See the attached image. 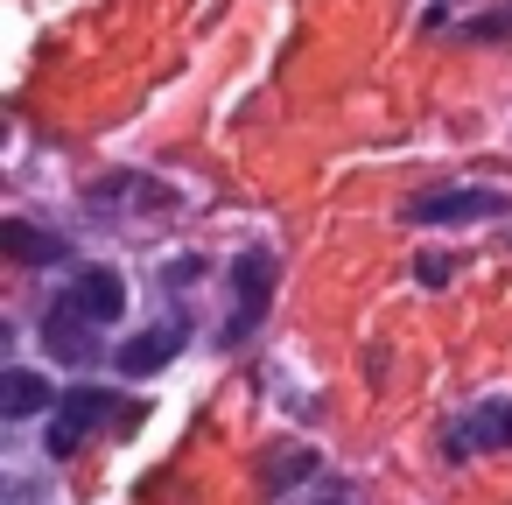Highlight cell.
Masks as SVG:
<instances>
[{
    "instance_id": "obj_1",
    "label": "cell",
    "mask_w": 512,
    "mask_h": 505,
    "mask_svg": "<svg viewBox=\"0 0 512 505\" xmlns=\"http://www.w3.org/2000/svg\"><path fill=\"white\" fill-rule=\"evenodd\" d=\"M470 218H505V190H421V197H407V225H470Z\"/></svg>"
},
{
    "instance_id": "obj_2",
    "label": "cell",
    "mask_w": 512,
    "mask_h": 505,
    "mask_svg": "<svg viewBox=\"0 0 512 505\" xmlns=\"http://www.w3.org/2000/svg\"><path fill=\"white\" fill-rule=\"evenodd\" d=\"M106 414H113V393H99V386H71V393H57L50 456H78V449H85V435H92Z\"/></svg>"
},
{
    "instance_id": "obj_3",
    "label": "cell",
    "mask_w": 512,
    "mask_h": 505,
    "mask_svg": "<svg viewBox=\"0 0 512 505\" xmlns=\"http://www.w3.org/2000/svg\"><path fill=\"white\" fill-rule=\"evenodd\" d=\"M64 309L85 316V323H113V316L127 309V281H120L113 267H85V274L64 288Z\"/></svg>"
},
{
    "instance_id": "obj_4",
    "label": "cell",
    "mask_w": 512,
    "mask_h": 505,
    "mask_svg": "<svg viewBox=\"0 0 512 505\" xmlns=\"http://www.w3.org/2000/svg\"><path fill=\"white\" fill-rule=\"evenodd\" d=\"M449 456H477V449H512V407H477L470 421H456L442 435Z\"/></svg>"
},
{
    "instance_id": "obj_5",
    "label": "cell",
    "mask_w": 512,
    "mask_h": 505,
    "mask_svg": "<svg viewBox=\"0 0 512 505\" xmlns=\"http://www.w3.org/2000/svg\"><path fill=\"white\" fill-rule=\"evenodd\" d=\"M176 351H183V330H176V323H155V330H141V337L120 344V372H127V379H148V372H162Z\"/></svg>"
},
{
    "instance_id": "obj_6",
    "label": "cell",
    "mask_w": 512,
    "mask_h": 505,
    "mask_svg": "<svg viewBox=\"0 0 512 505\" xmlns=\"http://www.w3.org/2000/svg\"><path fill=\"white\" fill-rule=\"evenodd\" d=\"M267 274H274V260H267L260 246L239 253V267H232V281H239V330L260 323V309H267Z\"/></svg>"
},
{
    "instance_id": "obj_7",
    "label": "cell",
    "mask_w": 512,
    "mask_h": 505,
    "mask_svg": "<svg viewBox=\"0 0 512 505\" xmlns=\"http://www.w3.org/2000/svg\"><path fill=\"white\" fill-rule=\"evenodd\" d=\"M43 407H50V386H43V372H29V365L0 372V414H8V421H29V414H43Z\"/></svg>"
},
{
    "instance_id": "obj_8",
    "label": "cell",
    "mask_w": 512,
    "mask_h": 505,
    "mask_svg": "<svg viewBox=\"0 0 512 505\" xmlns=\"http://www.w3.org/2000/svg\"><path fill=\"white\" fill-rule=\"evenodd\" d=\"M43 344H50V351H57V358H71V365H85V358H92V351H99V344H92V337H85V316H71V309H64V302H57V309H50V316H43Z\"/></svg>"
},
{
    "instance_id": "obj_9",
    "label": "cell",
    "mask_w": 512,
    "mask_h": 505,
    "mask_svg": "<svg viewBox=\"0 0 512 505\" xmlns=\"http://www.w3.org/2000/svg\"><path fill=\"white\" fill-rule=\"evenodd\" d=\"M0 246H8L15 260H64V239H50L36 225H0Z\"/></svg>"
},
{
    "instance_id": "obj_10",
    "label": "cell",
    "mask_w": 512,
    "mask_h": 505,
    "mask_svg": "<svg viewBox=\"0 0 512 505\" xmlns=\"http://www.w3.org/2000/svg\"><path fill=\"white\" fill-rule=\"evenodd\" d=\"M414 274H421L428 288H449V274H456V253H442V246H428V253L414 260Z\"/></svg>"
},
{
    "instance_id": "obj_11",
    "label": "cell",
    "mask_w": 512,
    "mask_h": 505,
    "mask_svg": "<svg viewBox=\"0 0 512 505\" xmlns=\"http://www.w3.org/2000/svg\"><path fill=\"white\" fill-rule=\"evenodd\" d=\"M470 36H477V43H512V8H498V15H477V22H470Z\"/></svg>"
}]
</instances>
